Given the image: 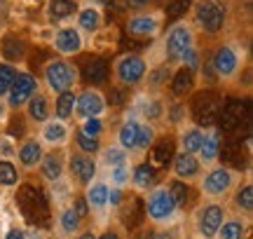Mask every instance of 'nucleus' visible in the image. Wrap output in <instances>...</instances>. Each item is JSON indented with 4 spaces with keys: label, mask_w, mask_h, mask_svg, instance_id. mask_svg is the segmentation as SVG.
I'll return each instance as SVG.
<instances>
[{
    "label": "nucleus",
    "mask_w": 253,
    "mask_h": 239,
    "mask_svg": "<svg viewBox=\"0 0 253 239\" xmlns=\"http://www.w3.org/2000/svg\"><path fill=\"white\" fill-rule=\"evenodd\" d=\"M110 113L108 96L96 89V87H84L78 92V101H75V122L84 118H106Z\"/></svg>",
    "instance_id": "13"
},
{
    "label": "nucleus",
    "mask_w": 253,
    "mask_h": 239,
    "mask_svg": "<svg viewBox=\"0 0 253 239\" xmlns=\"http://www.w3.org/2000/svg\"><path fill=\"white\" fill-rule=\"evenodd\" d=\"M134 115L143 122H150L155 127H164V115H167V101L160 94H145L141 101H136Z\"/></svg>",
    "instance_id": "17"
},
{
    "label": "nucleus",
    "mask_w": 253,
    "mask_h": 239,
    "mask_svg": "<svg viewBox=\"0 0 253 239\" xmlns=\"http://www.w3.org/2000/svg\"><path fill=\"white\" fill-rule=\"evenodd\" d=\"M209 64L213 68L218 80H225V82H232L239 78L242 68H244V59H242V52L239 47H235L232 42H225V45H218L216 52L211 54Z\"/></svg>",
    "instance_id": "6"
},
{
    "label": "nucleus",
    "mask_w": 253,
    "mask_h": 239,
    "mask_svg": "<svg viewBox=\"0 0 253 239\" xmlns=\"http://www.w3.org/2000/svg\"><path fill=\"white\" fill-rule=\"evenodd\" d=\"M148 153H150V164L155 169H160V166L169 164L171 157L176 155V143L171 141V136H157V141L153 143V148Z\"/></svg>",
    "instance_id": "32"
},
{
    "label": "nucleus",
    "mask_w": 253,
    "mask_h": 239,
    "mask_svg": "<svg viewBox=\"0 0 253 239\" xmlns=\"http://www.w3.org/2000/svg\"><path fill=\"white\" fill-rule=\"evenodd\" d=\"M82 197H84V202H87V206H89V216H94L96 221H103L106 213H108V209H110V204H108L110 185L106 183L101 176H96V178L84 188Z\"/></svg>",
    "instance_id": "14"
},
{
    "label": "nucleus",
    "mask_w": 253,
    "mask_h": 239,
    "mask_svg": "<svg viewBox=\"0 0 253 239\" xmlns=\"http://www.w3.org/2000/svg\"><path fill=\"white\" fill-rule=\"evenodd\" d=\"M24 52H26L24 42H21V40H14V38H7V40H5V45H2V54L7 56L9 61H17V59H21V56H24Z\"/></svg>",
    "instance_id": "47"
},
{
    "label": "nucleus",
    "mask_w": 253,
    "mask_h": 239,
    "mask_svg": "<svg viewBox=\"0 0 253 239\" xmlns=\"http://www.w3.org/2000/svg\"><path fill=\"white\" fill-rule=\"evenodd\" d=\"M75 101H78V92L75 89L56 94V99L52 101V118L73 124L75 122Z\"/></svg>",
    "instance_id": "28"
},
{
    "label": "nucleus",
    "mask_w": 253,
    "mask_h": 239,
    "mask_svg": "<svg viewBox=\"0 0 253 239\" xmlns=\"http://www.w3.org/2000/svg\"><path fill=\"white\" fill-rule=\"evenodd\" d=\"M197 181H199V193H202L204 199L220 202L237 188V183L242 181V174L227 164H216L204 169Z\"/></svg>",
    "instance_id": "1"
},
{
    "label": "nucleus",
    "mask_w": 253,
    "mask_h": 239,
    "mask_svg": "<svg viewBox=\"0 0 253 239\" xmlns=\"http://www.w3.org/2000/svg\"><path fill=\"white\" fill-rule=\"evenodd\" d=\"M75 12H78V2L75 0H49L47 2V19L52 24L73 17Z\"/></svg>",
    "instance_id": "39"
},
{
    "label": "nucleus",
    "mask_w": 253,
    "mask_h": 239,
    "mask_svg": "<svg viewBox=\"0 0 253 239\" xmlns=\"http://www.w3.org/2000/svg\"><path fill=\"white\" fill-rule=\"evenodd\" d=\"M52 47H54L56 54H61V59L78 56L84 49V38L75 26H63L52 38Z\"/></svg>",
    "instance_id": "18"
},
{
    "label": "nucleus",
    "mask_w": 253,
    "mask_h": 239,
    "mask_svg": "<svg viewBox=\"0 0 253 239\" xmlns=\"http://www.w3.org/2000/svg\"><path fill=\"white\" fill-rule=\"evenodd\" d=\"M125 5L134 12H148V7L153 5V0H125Z\"/></svg>",
    "instance_id": "49"
},
{
    "label": "nucleus",
    "mask_w": 253,
    "mask_h": 239,
    "mask_svg": "<svg viewBox=\"0 0 253 239\" xmlns=\"http://www.w3.org/2000/svg\"><path fill=\"white\" fill-rule=\"evenodd\" d=\"M162 12H136L134 17L126 19L125 31L131 38H155L162 31Z\"/></svg>",
    "instance_id": "15"
},
{
    "label": "nucleus",
    "mask_w": 253,
    "mask_h": 239,
    "mask_svg": "<svg viewBox=\"0 0 253 239\" xmlns=\"http://www.w3.org/2000/svg\"><path fill=\"white\" fill-rule=\"evenodd\" d=\"M73 239H96V232L94 230H80Z\"/></svg>",
    "instance_id": "52"
},
{
    "label": "nucleus",
    "mask_w": 253,
    "mask_h": 239,
    "mask_svg": "<svg viewBox=\"0 0 253 239\" xmlns=\"http://www.w3.org/2000/svg\"><path fill=\"white\" fill-rule=\"evenodd\" d=\"M101 26H103V14H101L99 7H94V5H89V7H82L80 12H78V31L80 33H89V36H96L101 31Z\"/></svg>",
    "instance_id": "34"
},
{
    "label": "nucleus",
    "mask_w": 253,
    "mask_h": 239,
    "mask_svg": "<svg viewBox=\"0 0 253 239\" xmlns=\"http://www.w3.org/2000/svg\"><path fill=\"white\" fill-rule=\"evenodd\" d=\"M108 75H110V68L103 59H89L80 68V78L84 82H89V87H96V89H99L101 84L108 82Z\"/></svg>",
    "instance_id": "30"
},
{
    "label": "nucleus",
    "mask_w": 253,
    "mask_h": 239,
    "mask_svg": "<svg viewBox=\"0 0 253 239\" xmlns=\"http://www.w3.org/2000/svg\"><path fill=\"white\" fill-rule=\"evenodd\" d=\"M220 143H223V131L218 127H209L204 129V141L197 150V159L202 169L220 164Z\"/></svg>",
    "instance_id": "19"
},
{
    "label": "nucleus",
    "mask_w": 253,
    "mask_h": 239,
    "mask_svg": "<svg viewBox=\"0 0 253 239\" xmlns=\"http://www.w3.org/2000/svg\"><path fill=\"white\" fill-rule=\"evenodd\" d=\"M227 218V206L223 202H207L195 211V230L202 239H216L223 221Z\"/></svg>",
    "instance_id": "9"
},
{
    "label": "nucleus",
    "mask_w": 253,
    "mask_h": 239,
    "mask_svg": "<svg viewBox=\"0 0 253 239\" xmlns=\"http://www.w3.org/2000/svg\"><path fill=\"white\" fill-rule=\"evenodd\" d=\"M232 204L239 213H244L246 218H251L253 213V185H251V178H244L239 181L237 188L232 190Z\"/></svg>",
    "instance_id": "33"
},
{
    "label": "nucleus",
    "mask_w": 253,
    "mask_h": 239,
    "mask_svg": "<svg viewBox=\"0 0 253 239\" xmlns=\"http://www.w3.org/2000/svg\"><path fill=\"white\" fill-rule=\"evenodd\" d=\"M66 174H68V183H71L73 188L84 190V188L99 176L96 157L87 155V153H80V150L66 153Z\"/></svg>",
    "instance_id": "5"
},
{
    "label": "nucleus",
    "mask_w": 253,
    "mask_h": 239,
    "mask_svg": "<svg viewBox=\"0 0 253 239\" xmlns=\"http://www.w3.org/2000/svg\"><path fill=\"white\" fill-rule=\"evenodd\" d=\"M167 190H169V197L173 199V204H176V209L178 211H185L190 204V183H183V181H178V178H171V181H167Z\"/></svg>",
    "instance_id": "40"
},
{
    "label": "nucleus",
    "mask_w": 253,
    "mask_h": 239,
    "mask_svg": "<svg viewBox=\"0 0 253 239\" xmlns=\"http://www.w3.org/2000/svg\"><path fill=\"white\" fill-rule=\"evenodd\" d=\"M195 89H197V78H195V73H190V71H185L183 66H178V68L171 73V78H169L171 99H176V101L190 99V96L195 94Z\"/></svg>",
    "instance_id": "24"
},
{
    "label": "nucleus",
    "mask_w": 253,
    "mask_h": 239,
    "mask_svg": "<svg viewBox=\"0 0 253 239\" xmlns=\"http://www.w3.org/2000/svg\"><path fill=\"white\" fill-rule=\"evenodd\" d=\"M188 106H190V122L199 124L202 129H209V127H216L220 108H223V99L216 92L204 89V92L195 94V99Z\"/></svg>",
    "instance_id": "8"
},
{
    "label": "nucleus",
    "mask_w": 253,
    "mask_h": 239,
    "mask_svg": "<svg viewBox=\"0 0 253 239\" xmlns=\"http://www.w3.org/2000/svg\"><path fill=\"white\" fill-rule=\"evenodd\" d=\"M45 153H47V150L42 148V143H40L36 136L21 138V143L14 148L17 166L21 169V171H26V174H31V171H38V166H40V162H42Z\"/></svg>",
    "instance_id": "16"
},
{
    "label": "nucleus",
    "mask_w": 253,
    "mask_h": 239,
    "mask_svg": "<svg viewBox=\"0 0 253 239\" xmlns=\"http://www.w3.org/2000/svg\"><path fill=\"white\" fill-rule=\"evenodd\" d=\"M202 164H199L197 155H190V153H181L176 150V155L171 157V176L178 178L183 183H195L199 176H202Z\"/></svg>",
    "instance_id": "22"
},
{
    "label": "nucleus",
    "mask_w": 253,
    "mask_h": 239,
    "mask_svg": "<svg viewBox=\"0 0 253 239\" xmlns=\"http://www.w3.org/2000/svg\"><path fill=\"white\" fill-rule=\"evenodd\" d=\"M192 47H197V36L188 21H176L164 38V52L169 61H181V56L190 52Z\"/></svg>",
    "instance_id": "10"
},
{
    "label": "nucleus",
    "mask_w": 253,
    "mask_h": 239,
    "mask_svg": "<svg viewBox=\"0 0 253 239\" xmlns=\"http://www.w3.org/2000/svg\"><path fill=\"white\" fill-rule=\"evenodd\" d=\"M96 239H122V232L118 228H106L101 235H96Z\"/></svg>",
    "instance_id": "51"
},
{
    "label": "nucleus",
    "mask_w": 253,
    "mask_h": 239,
    "mask_svg": "<svg viewBox=\"0 0 253 239\" xmlns=\"http://www.w3.org/2000/svg\"><path fill=\"white\" fill-rule=\"evenodd\" d=\"M188 5H190V0H178V2H173L171 7L167 9V17H178V14H183L185 9H188Z\"/></svg>",
    "instance_id": "50"
},
{
    "label": "nucleus",
    "mask_w": 253,
    "mask_h": 239,
    "mask_svg": "<svg viewBox=\"0 0 253 239\" xmlns=\"http://www.w3.org/2000/svg\"><path fill=\"white\" fill-rule=\"evenodd\" d=\"M21 113L26 115V120L31 122V124H42L45 120L52 118V96L45 92V89H38L31 99H28V103L21 108Z\"/></svg>",
    "instance_id": "23"
},
{
    "label": "nucleus",
    "mask_w": 253,
    "mask_h": 239,
    "mask_svg": "<svg viewBox=\"0 0 253 239\" xmlns=\"http://www.w3.org/2000/svg\"><path fill=\"white\" fill-rule=\"evenodd\" d=\"M21 183V169L12 159L0 157V188H17Z\"/></svg>",
    "instance_id": "41"
},
{
    "label": "nucleus",
    "mask_w": 253,
    "mask_h": 239,
    "mask_svg": "<svg viewBox=\"0 0 253 239\" xmlns=\"http://www.w3.org/2000/svg\"><path fill=\"white\" fill-rule=\"evenodd\" d=\"M246 237H249V218L246 221L237 218V216L230 218V213H227V218L223 221L220 230H218V239H246Z\"/></svg>",
    "instance_id": "36"
},
{
    "label": "nucleus",
    "mask_w": 253,
    "mask_h": 239,
    "mask_svg": "<svg viewBox=\"0 0 253 239\" xmlns=\"http://www.w3.org/2000/svg\"><path fill=\"white\" fill-rule=\"evenodd\" d=\"M73 127L80 129L82 134H87L91 138H103L108 124H106V118H84V120H78Z\"/></svg>",
    "instance_id": "42"
},
{
    "label": "nucleus",
    "mask_w": 253,
    "mask_h": 239,
    "mask_svg": "<svg viewBox=\"0 0 253 239\" xmlns=\"http://www.w3.org/2000/svg\"><path fill=\"white\" fill-rule=\"evenodd\" d=\"M38 174L47 185L61 183L66 178V153L63 150H47L40 166H38Z\"/></svg>",
    "instance_id": "21"
},
{
    "label": "nucleus",
    "mask_w": 253,
    "mask_h": 239,
    "mask_svg": "<svg viewBox=\"0 0 253 239\" xmlns=\"http://www.w3.org/2000/svg\"><path fill=\"white\" fill-rule=\"evenodd\" d=\"M204 141V129L195 124V122H185L183 127H178L176 131V148L181 153H190V155H197L199 146Z\"/></svg>",
    "instance_id": "25"
},
{
    "label": "nucleus",
    "mask_w": 253,
    "mask_h": 239,
    "mask_svg": "<svg viewBox=\"0 0 253 239\" xmlns=\"http://www.w3.org/2000/svg\"><path fill=\"white\" fill-rule=\"evenodd\" d=\"M169 68L167 66H160V68H148V73H145V80H148V92L150 94H160L162 87L169 84Z\"/></svg>",
    "instance_id": "43"
},
{
    "label": "nucleus",
    "mask_w": 253,
    "mask_h": 239,
    "mask_svg": "<svg viewBox=\"0 0 253 239\" xmlns=\"http://www.w3.org/2000/svg\"><path fill=\"white\" fill-rule=\"evenodd\" d=\"M131 162H125V164H118V166H110V169H103V174L101 176L110 188H115V190H125L129 188V181H131Z\"/></svg>",
    "instance_id": "35"
},
{
    "label": "nucleus",
    "mask_w": 253,
    "mask_h": 239,
    "mask_svg": "<svg viewBox=\"0 0 253 239\" xmlns=\"http://www.w3.org/2000/svg\"><path fill=\"white\" fill-rule=\"evenodd\" d=\"M71 141H75V150H80V153H87V155H94L101 150V138H91L87 134H82L80 129L73 127V136Z\"/></svg>",
    "instance_id": "44"
},
{
    "label": "nucleus",
    "mask_w": 253,
    "mask_h": 239,
    "mask_svg": "<svg viewBox=\"0 0 253 239\" xmlns=\"http://www.w3.org/2000/svg\"><path fill=\"white\" fill-rule=\"evenodd\" d=\"M80 82V68L68 59H49L42 66V87L49 96L75 89Z\"/></svg>",
    "instance_id": "2"
},
{
    "label": "nucleus",
    "mask_w": 253,
    "mask_h": 239,
    "mask_svg": "<svg viewBox=\"0 0 253 239\" xmlns=\"http://www.w3.org/2000/svg\"><path fill=\"white\" fill-rule=\"evenodd\" d=\"M82 225H84V221H82L80 216L73 211L71 204H63V206H59V211H56V228H59V232H61L63 237L73 239L78 232L82 230Z\"/></svg>",
    "instance_id": "29"
},
{
    "label": "nucleus",
    "mask_w": 253,
    "mask_h": 239,
    "mask_svg": "<svg viewBox=\"0 0 253 239\" xmlns=\"http://www.w3.org/2000/svg\"><path fill=\"white\" fill-rule=\"evenodd\" d=\"M242 120H249V113H246V101L242 99H230V101L223 103L220 108V115H218L216 127L223 131V134H232L242 127Z\"/></svg>",
    "instance_id": "20"
},
{
    "label": "nucleus",
    "mask_w": 253,
    "mask_h": 239,
    "mask_svg": "<svg viewBox=\"0 0 253 239\" xmlns=\"http://www.w3.org/2000/svg\"><path fill=\"white\" fill-rule=\"evenodd\" d=\"M157 136H160V127H155V124H150V122H143V120H141L134 153H136V155H145V153L153 148L155 141H157Z\"/></svg>",
    "instance_id": "38"
},
{
    "label": "nucleus",
    "mask_w": 253,
    "mask_h": 239,
    "mask_svg": "<svg viewBox=\"0 0 253 239\" xmlns=\"http://www.w3.org/2000/svg\"><path fill=\"white\" fill-rule=\"evenodd\" d=\"M17 66L12 64H0V99L7 94V89L12 87V82H14V78H17Z\"/></svg>",
    "instance_id": "45"
},
{
    "label": "nucleus",
    "mask_w": 253,
    "mask_h": 239,
    "mask_svg": "<svg viewBox=\"0 0 253 239\" xmlns=\"http://www.w3.org/2000/svg\"><path fill=\"white\" fill-rule=\"evenodd\" d=\"M138 124H141V120L136 118V115H129V118L122 120L118 124V129H115V141H113V143H118L120 148H125L129 155L134 153V148H136Z\"/></svg>",
    "instance_id": "26"
},
{
    "label": "nucleus",
    "mask_w": 253,
    "mask_h": 239,
    "mask_svg": "<svg viewBox=\"0 0 253 239\" xmlns=\"http://www.w3.org/2000/svg\"><path fill=\"white\" fill-rule=\"evenodd\" d=\"M192 17H195V24L207 36L223 33V28L227 24V12L223 7V2H218V0H195Z\"/></svg>",
    "instance_id": "7"
},
{
    "label": "nucleus",
    "mask_w": 253,
    "mask_h": 239,
    "mask_svg": "<svg viewBox=\"0 0 253 239\" xmlns=\"http://www.w3.org/2000/svg\"><path fill=\"white\" fill-rule=\"evenodd\" d=\"M73 206V211L78 213V216H80L82 221H87V218H89V206H87V202H84V197H82V195H78V197H73L71 202H68Z\"/></svg>",
    "instance_id": "48"
},
{
    "label": "nucleus",
    "mask_w": 253,
    "mask_h": 239,
    "mask_svg": "<svg viewBox=\"0 0 253 239\" xmlns=\"http://www.w3.org/2000/svg\"><path fill=\"white\" fill-rule=\"evenodd\" d=\"M143 213L145 218L157 225V228H169L171 223H176L178 218V209H176V204L173 199L169 197V190H167V185H155L150 188L148 193H145V202H143Z\"/></svg>",
    "instance_id": "3"
},
{
    "label": "nucleus",
    "mask_w": 253,
    "mask_h": 239,
    "mask_svg": "<svg viewBox=\"0 0 253 239\" xmlns=\"http://www.w3.org/2000/svg\"><path fill=\"white\" fill-rule=\"evenodd\" d=\"M178 64H181L185 71H190V73H197L199 68H202V54H199V49L197 47H192L190 52H185V54L181 56Z\"/></svg>",
    "instance_id": "46"
},
{
    "label": "nucleus",
    "mask_w": 253,
    "mask_h": 239,
    "mask_svg": "<svg viewBox=\"0 0 253 239\" xmlns=\"http://www.w3.org/2000/svg\"><path fill=\"white\" fill-rule=\"evenodd\" d=\"M7 106H5V101H2V99H0V118H5V115H7Z\"/></svg>",
    "instance_id": "54"
},
{
    "label": "nucleus",
    "mask_w": 253,
    "mask_h": 239,
    "mask_svg": "<svg viewBox=\"0 0 253 239\" xmlns=\"http://www.w3.org/2000/svg\"><path fill=\"white\" fill-rule=\"evenodd\" d=\"M129 185L134 188L136 193H148L150 188L157 185V169L150 162H138L136 166H131V181Z\"/></svg>",
    "instance_id": "27"
},
{
    "label": "nucleus",
    "mask_w": 253,
    "mask_h": 239,
    "mask_svg": "<svg viewBox=\"0 0 253 239\" xmlns=\"http://www.w3.org/2000/svg\"><path fill=\"white\" fill-rule=\"evenodd\" d=\"M71 136H73V124L61 122L56 118H49L42 124H38V134H36V138L42 143L45 150H63V148H68Z\"/></svg>",
    "instance_id": "12"
},
{
    "label": "nucleus",
    "mask_w": 253,
    "mask_h": 239,
    "mask_svg": "<svg viewBox=\"0 0 253 239\" xmlns=\"http://www.w3.org/2000/svg\"><path fill=\"white\" fill-rule=\"evenodd\" d=\"M150 64L145 61L141 54H122L115 59L113 64V78L115 84L122 89H134L138 84L145 82V73H148Z\"/></svg>",
    "instance_id": "4"
},
{
    "label": "nucleus",
    "mask_w": 253,
    "mask_h": 239,
    "mask_svg": "<svg viewBox=\"0 0 253 239\" xmlns=\"http://www.w3.org/2000/svg\"><path fill=\"white\" fill-rule=\"evenodd\" d=\"M125 162H131V155L126 153L125 148H120L118 143L101 146V150L96 153V164H99V171H103V169H110V166L125 164Z\"/></svg>",
    "instance_id": "31"
},
{
    "label": "nucleus",
    "mask_w": 253,
    "mask_h": 239,
    "mask_svg": "<svg viewBox=\"0 0 253 239\" xmlns=\"http://www.w3.org/2000/svg\"><path fill=\"white\" fill-rule=\"evenodd\" d=\"M185 122H190V106L188 101H167V115H164V127L171 124V127H183Z\"/></svg>",
    "instance_id": "37"
},
{
    "label": "nucleus",
    "mask_w": 253,
    "mask_h": 239,
    "mask_svg": "<svg viewBox=\"0 0 253 239\" xmlns=\"http://www.w3.org/2000/svg\"><path fill=\"white\" fill-rule=\"evenodd\" d=\"M5 239H26V235H24L21 230H17V228H12V230L5 235Z\"/></svg>",
    "instance_id": "53"
},
{
    "label": "nucleus",
    "mask_w": 253,
    "mask_h": 239,
    "mask_svg": "<svg viewBox=\"0 0 253 239\" xmlns=\"http://www.w3.org/2000/svg\"><path fill=\"white\" fill-rule=\"evenodd\" d=\"M38 89H40V80H38L36 75L26 73V71H24V73L19 71L17 78H14V82H12V87H9L7 94L2 96V101H5L9 113H21V108L26 106L28 99H31Z\"/></svg>",
    "instance_id": "11"
},
{
    "label": "nucleus",
    "mask_w": 253,
    "mask_h": 239,
    "mask_svg": "<svg viewBox=\"0 0 253 239\" xmlns=\"http://www.w3.org/2000/svg\"><path fill=\"white\" fill-rule=\"evenodd\" d=\"M101 2H113V0H101Z\"/></svg>",
    "instance_id": "55"
}]
</instances>
